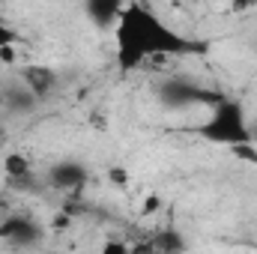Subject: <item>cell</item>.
Instances as JSON below:
<instances>
[{"instance_id": "cell-5", "label": "cell", "mask_w": 257, "mask_h": 254, "mask_svg": "<svg viewBox=\"0 0 257 254\" xmlns=\"http://www.w3.org/2000/svg\"><path fill=\"white\" fill-rule=\"evenodd\" d=\"M84 177H87V171L81 168V165H57L54 168V186H60V189H69V186H78V183H84Z\"/></svg>"}, {"instance_id": "cell-6", "label": "cell", "mask_w": 257, "mask_h": 254, "mask_svg": "<svg viewBox=\"0 0 257 254\" xmlns=\"http://www.w3.org/2000/svg\"><path fill=\"white\" fill-rule=\"evenodd\" d=\"M3 171H6V180H21V177H27V174H30V165H27V159H24V156L9 153V156L3 159Z\"/></svg>"}, {"instance_id": "cell-9", "label": "cell", "mask_w": 257, "mask_h": 254, "mask_svg": "<svg viewBox=\"0 0 257 254\" xmlns=\"http://www.w3.org/2000/svg\"><path fill=\"white\" fill-rule=\"evenodd\" d=\"M3 180H6V171H3V159H0V189H3Z\"/></svg>"}, {"instance_id": "cell-1", "label": "cell", "mask_w": 257, "mask_h": 254, "mask_svg": "<svg viewBox=\"0 0 257 254\" xmlns=\"http://www.w3.org/2000/svg\"><path fill=\"white\" fill-rule=\"evenodd\" d=\"M114 57L120 69L135 72L150 60L162 57H180L197 51L192 39L171 27L156 9H150L141 0H126L117 21H114Z\"/></svg>"}, {"instance_id": "cell-2", "label": "cell", "mask_w": 257, "mask_h": 254, "mask_svg": "<svg viewBox=\"0 0 257 254\" xmlns=\"http://www.w3.org/2000/svg\"><path fill=\"white\" fill-rule=\"evenodd\" d=\"M200 138L224 144V147H242L251 144V120L242 102L236 99H221L209 108V117L194 129Z\"/></svg>"}, {"instance_id": "cell-7", "label": "cell", "mask_w": 257, "mask_h": 254, "mask_svg": "<svg viewBox=\"0 0 257 254\" xmlns=\"http://www.w3.org/2000/svg\"><path fill=\"white\" fill-rule=\"evenodd\" d=\"M9 45H18V30H15V27H9V24L0 18V51H3V48H9Z\"/></svg>"}, {"instance_id": "cell-10", "label": "cell", "mask_w": 257, "mask_h": 254, "mask_svg": "<svg viewBox=\"0 0 257 254\" xmlns=\"http://www.w3.org/2000/svg\"><path fill=\"white\" fill-rule=\"evenodd\" d=\"M251 141H257V120H251Z\"/></svg>"}, {"instance_id": "cell-3", "label": "cell", "mask_w": 257, "mask_h": 254, "mask_svg": "<svg viewBox=\"0 0 257 254\" xmlns=\"http://www.w3.org/2000/svg\"><path fill=\"white\" fill-rule=\"evenodd\" d=\"M36 221L24 218V215H9L3 224H0V239H9V242H33L36 239Z\"/></svg>"}, {"instance_id": "cell-4", "label": "cell", "mask_w": 257, "mask_h": 254, "mask_svg": "<svg viewBox=\"0 0 257 254\" xmlns=\"http://www.w3.org/2000/svg\"><path fill=\"white\" fill-rule=\"evenodd\" d=\"M126 0H87V18L96 27H114Z\"/></svg>"}, {"instance_id": "cell-8", "label": "cell", "mask_w": 257, "mask_h": 254, "mask_svg": "<svg viewBox=\"0 0 257 254\" xmlns=\"http://www.w3.org/2000/svg\"><path fill=\"white\" fill-rule=\"evenodd\" d=\"M227 9L233 15H251L257 12V0H227Z\"/></svg>"}]
</instances>
